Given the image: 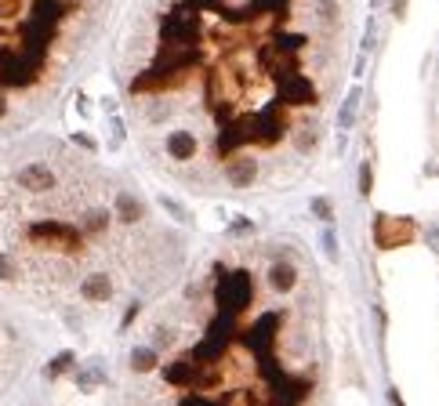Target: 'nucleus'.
Instances as JSON below:
<instances>
[{
  "mask_svg": "<svg viewBox=\"0 0 439 406\" xmlns=\"http://www.w3.org/2000/svg\"><path fill=\"white\" fill-rule=\"evenodd\" d=\"M250 301H255V279H250V272H243V269L222 272V283H218V312H222L226 320H236Z\"/></svg>",
  "mask_w": 439,
  "mask_h": 406,
  "instance_id": "f257e3e1",
  "label": "nucleus"
},
{
  "mask_svg": "<svg viewBox=\"0 0 439 406\" xmlns=\"http://www.w3.org/2000/svg\"><path fill=\"white\" fill-rule=\"evenodd\" d=\"M200 33V18H196V8L185 0V4H178L167 18H164V44L171 47H193Z\"/></svg>",
  "mask_w": 439,
  "mask_h": 406,
  "instance_id": "f03ea898",
  "label": "nucleus"
},
{
  "mask_svg": "<svg viewBox=\"0 0 439 406\" xmlns=\"http://www.w3.org/2000/svg\"><path fill=\"white\" fill-rule=\"evenodd\" d=\"M374 239H378L382 251H392V247H406V243L414 239V222H411V218L378 214V218H374Z\"/></svg>",
  "mask_w": 439,
  "mask_h": 406,
  "instance_id": "7ed1b4c3",
  "label": "nucleus"
},
{
  "mask_svg": "<svg viewBox=\"0 0 439 406\" xmlns=\"http://www.w3.org/2000/svg\"><path fill=\"white\" fill-rule=\"evenodd\" d=\"M287 131V113L279 102H272L265 113H258L255 120H250V142H262V145H272L279 142V135Z\"/></svg>",
  "mask_w": 439,
  "mask_h": 406,
  "instance_id": "20e7f679",
  "label": "nucleus"
},
{
  "mask_svg": "<svg viewBox=\"0 0 439 406\" xmlns=\"http://www.w3.org/2000/svg\"><path fill=\"white\" fill-rule=\"evenodd\" d=\"M279 102L284 106H312L316 102V84L301 73H287L279 77Z\"/></svg>",
  "mask_w": 439,
  "mask_h": 406,
  "instance_id": "39448f33",
  "label": "nucleus"
},
{
  "mask_svg": "<svg viewBox=\"0 0 439 406\" xmlns=\"http://www.w3.org/2000/svg\"><path fill=\"white\" fill-rule=\"evenodd\" d=\"M15 181H18V189H26V193H51L58 178H55V171L48 164H26V167H18Z\"/></svg>",
  "mask_w": 439,
  "mask_h": 406,
  "instance_id": "423d86ee",
  "label": "nucleus"
},
{
  "mask_svg": "<svg viewBox=\"0 0 439 406\" xmlns=\"http://www.w3.org/2000/svg\"><path fill=\"white\" fill-rule=\"evenodd\" d=\"M305 395H309V381H298V378H287V373H279V378L272 381L269 406H298Z\"/></svg>",
  "mask_w": 439,
  "mask_h": 406,
  "instance_id": "0eeeda50",
  "label": "nucleus"
},
{
  "mask_svg": "<svg viewBox=\"0 0 439 406\" xmlns=\"http://www.w3.org/2000/svg\"><path fill=\"white\" fill-rule=\"evenodd\" d=\"M226 178H229L233 189H247V185L258 178V160L255 156H233L226 164Z\"/></svg>",
  "mask_w": 439,
  "mask_h": 406,
  "instance_id": "6e6552de",
  "label": "nucleus"
},
{
  "mask_svg": "<svg viewBox=\"0 0 439 406\" xmlns=\"http://www.w3.org/2000/svg\"><path fill=\"white\" fill-rule=\"evenodd\" d=\"M171 84H178V77L160 73V69H149V73L131 80V95H156V91H167Z\"/></svg>",
  "mask_w": 439,
  "mask_h": 406,
  "instance_id": "1a4fd4ad",
  "label": "nucleus"
},
{
  "mask_svg": "<svg viewBox=\"0 0 439 406\" xmlns=\"http://www.w3.org/2000/svg\"><path fill=\"white\" fill-rule=\"evenodd\" d=\"M80 298H84V301H95V305L109 301V298H113V279H109L106 272H91L84 283H80Z\"/></svg>",
  "mask_w": 439,
  "mask_h": 406,
  "instance_id": "9d476101",
  "label": "nucleus"
},
{
  "mask_svg": "<svg viewBox=\"0 0 439 406\" xmlns=\"http://www.w3.org/2000/svg\"><path fill=\"white\" fill-rule=\"evenodd\" d=\"M269 287L276 294H291L298 287V269L291 261H272L269 265Z\"/></svg>",
  "mask_w": 439,
  "mask_h": 406,
  "instance_id": "9b49d317",
  "label": "nucleus"
},
{
  "mask_svg": "<svg viewBox=\"0 0 439 406\" xmlns=\"http://www.w3.org/2000/svg\"><path fill=\"white\" fill-rule=\"evenodd\" d=\"M196 149H200V142H196L193 131H171L167 135V156L171 160H193Z\"/></svg>",
  "mask_w": 439,
  "mask_h": 406,
  "instance_id": "f8f14e48",
  "label": "nucleus"
},
{
  "mask_svg": "<svg viewBox=\"0 0 439 406\" xmlns=\"http://www.w3.org/2000/svg\"><path fill=\"white\" fill-rule=\"evenodd\" d=\"M196 370H200V366H196L193 359H178V363H171V366L164 370V381L174 385V388H193Z\"/></svg>",
  "mask_w": 439,
  "mask_h": 406,
  "instance_id": "ddd939ff",
  "label": "nucleus"
},
{
  "mask_svg": "<svg viewBox=\"0 0 439 406\" xmlns=\"http://www.w3.org/2000/svg\"><path fill=\"white\" fill-rule=\"evenodd\" d=\"M360 98H363V87H352L349 95H345L341 109H338V128L341 131H349L352 123H356V113H360Z\"/></svg>",
  "mask_w": 439,
  "mask_h": 406,
  "instance_id": "4468645a",
  "label": "nucleus"
},
{
  "mask_svg": "<svg viewBox=\"0 0 439 406\" xmlns=\"http://www.w3.org/2000/svg\"><path fill=\"white\" fill-rule=\"evenodd\" d=\"M116 214H120L123 225H135L138 218H142V200L131 196V193H120V196H116Z\"/></svg>",
  "mask_w": 439,
  "mask_h": 406,
  "instance_id": "2eb2a0df",
  "label": "nucleus"
},
{
  "mask_svg": "<svg viewBox=\"0 0 439 406\" xmlns=\"http://www.w3.org/2000/svg\"><path fill=\"white\" fill-rule=\"evenodd\" d=\"M156 366H160V352H156V349L138 345V349L131 352V370H135V373H152Z\"/></svg>",
  "mask_w": 439,
  "mask_h": 406,
  "instance_id": "dca6fc26",
  "label": "nucleus"
},
{
  "mask_svg": "<svg viewBox=\"0 0 439 406\" xmlns=\"http://www.w3.org/2000/svg\"><path fill=\"white\" fill-rule=\"evenodd\" d=\"M102 381H106L102 363H91L87 370H77V388H80V392H95Z\"/></svg>",
  "mask_w": 439,
  "mask_h": 406,
  "instance_id": "f3484780",
  "label": "nucleus"
},
{
  "mask_svg": "<svg viewBox=\"0 0 439 406\" xmlns=\"http://www.w3.org/2000/svg\"><path fill=\"white\" fill-rule=\"evenodd\" d=\"M73 363H77V356H73V352H58V356L48 363V370H44V373H48V378H62V373H66Z\"/></svg>",
  "mask_w": 439,
  "mask_h": 406,
  "instance_id": "a211bd4d",
  "label": "nucleus"
},
{
  "mask_svg": "<svg viewBox=\"0 0 439 406\" xmlns=\"http://www.w3.org/2000/svg\"><path fill=\"white\" fill-rule=\"evenodd\" d=\"M160 207L174 218V222H182V225H189V210H185L178 200H171V196H160Z\"/></svg>",
  "mask_w": 439,
  "mask_h": 406,
  "instance_id": "6ab92c4d",
  "label": "nucleus"
},
{
  "mask_svg": "<svg viewBox=\"0 0 439 406\" xmlns=\"http://www.w3.org/2000/svg\"><path fill=\"white\" fill-rule=\"evenodd\" d=\"M370 189H374V167L363 160L360 164V196H370Z\"/></svg>",
  "mask_w": 439,
  "mask_h": 406,
  "instance_id": "aec40b11",
  "label": "nucleus"
},
{
  "mask_svg": "<svg viewBox=\"0 0 439 406\" xmlns=\"http://www.w3.org/2000/svg\"><path fill=\"white\" fill-rule=\"evenodd\" d=\"M109 135H113V138H109V145H113V149H120V145H123V120H120L116 113L109 116Z\"/></svg>",
  "mask_w": 439,
  "mask_h": 406,
  "instance_id": "412c9836",
  "label": "nucleus"
},
{
  "mask_svg": "<svg viewBox=\"0 0 439 406\" xmlns=\"http://www.w3.org/2000/svg\"><path fill=\"white\" fill-rule=\"evenodd\" d=\"M323 254L330 258V261H338V236H334V229H323Z\"/></svg>",
  "mask_w": 439,
  "mask_h": 406,
  "instance_id": "4be33fe9",
  "label": "nucleus"
},
{
  "mask_svg": "<svg viewBox=\"0 0 439 406\" xmlns=\"http://www.w3.org/2000/svg\"><path fill=\"white\" fill-rule=\"evenodd\" d=\"M106 222H109V214H106V210H95V214H87V225H84V229H87V232H102Z\"/></svg>",
  "mask_w": 439,
  "mask_h": 406,
  "instance_id": "5701e85b",
  "label": "nucleus"
},
{
  "mask_svg": "<svg viewBox=\"0 0 439 406\" xmlns=\"http://www.w3.org/2000/svg\"><path fill=\"white\" fill-rule=\"evenodd\" d=\"M312 214H316V218H323V222H330V218H334V210H330V200H327V196H316V200H312Z\"/></svg>",
  "mask_w": 439,
  "mask_h": 406,
  "instance_id": "b1692460",
  "label": "nucleus"
},
{
  "mask_svg": "<svg viewBox=\"0 0 439 406\" xmlns=\"http://www.w3.org/2000/svg\"><path fill=\"white\" fill-rule=\"evenodd\" d=\"M152 341H156V345H164V349H167L171 341H174V330H171V327H156V330H152Z\"/></svg>",
  "mask_w": 439,
  "mask_h": 406,
  "instance_id": "393cba45",
  "label": "nucleus"
},
{
  "mask_svg": "<svg viewBox=\"0 0 439 406\" xmlns=\"http://www.w3.org/2000/svg\"><path fill=\"white\" fill-rule=\"evenodd\" d=\"M178 406H222V402H214V399H204V395H196V392H193V395H185V399H182Z\"/></svg>",
  "mask_w": 439,
  "mask_h": 406,
  "instance_id": "a878e982",
  "label": "nucleus"
},
{
  "mask_svg": "<svg viewBox=\"0 0 439 406\" xmlns=\"http://www.w3.org/2000/svg\"><path fill=\"white\" fill-rule=\"evenodd\" d=\"M233 232L240 236V232H255V222H247V218H236L233 222Z\"/></svg>",
  "mask_w": 439,
  "mask_h": 406,
  "instance_id": "bb28decb",
  "label": "nucleus"
},
{
  "mask_svg": "<svg viewBox=\"0 0 439 406\" xmlns=\"http://www.w3.org/2000/svg\"><path fill=\"white\" fill-rule=\"evenodd\" d=\"M312 145H316V135H312V131H301V135H298V149H312Z\"/></svg>",
  "mask_w": 439,
  "mask_h": 406,
  "instance_id": "cd10ccee",
  "label": "nucleus"
},
{
  "mask_svg": "<svg viewBox=\"0 0 439 406\" xmlns=\"http://www.w3.org/2000/svg\"><path fill=\"white\" fill-rule=\"evenodd\" d=\"M73 142H77L80 149H95V138H91V135H73Z\"/></svg>",
  "mask_w": 439,
  "mask_h": 406,
  "instance_id": "c85d7f7f",
  "label": "nucleus"
},
{
  "mask_svg": "<svg viewBox=\"0 0 439 406\" xmlns=\"http://www.w3.org/2000/svg\"><path fill=\"white\" fill-rule=\"evenodd\" d=\"M406 4H411V0H392V15L403 18V15H406Z\"/></svg>",
  "mask_w": 439,
  "mask_h": 406,
  "instance_id": "c756f323",
  "label": "nucleus"
},
{
  "mask_svg": "<svg viewBox=\"0 0 439 406\" xmlns=\"http://www.w3.org/2000/svg\"><path fill=\"white\" fill-rule=\"evenodd\" d=\"M193 8H222V0H189Z\"/></svg>",
  "mask_w": 439,
  "mask_h": 406,
  "instance_id": "7c9ffc66",
  "label": "nucleus"
},
{
  "mask_svg": "<svg viewBox=\"0 0 439 406\" xmlns=\"http://www.w3.org/2000/svg\"><path fill=\"white\" fill-rule=\"evenodd\" d=\"M135 316H138V301L128 308V316H123V327H131V323H135Z\"/></svg>",
  "mask_w": 439,
  "mask_h": 406,
  "instance_id": "2f4dec72",
  "label": "nucleus"
},
{
  "mask_svg": "<svg viewBox=\"0 0 439 406\" xmlns=\"http://www.w3.org/2000/svg\"><path fill=\"white\" fill-rule=\"evenodd\" d=\"M389 406H403V395H399V392H396V388H392V392H389Z\"/></svg>",
  "mask_w": 439,
  "mask_h": 406,
  "instance_id": "473e14b6",
  "label": "nucleus"
},
{
  "mask_svg": "<svg viewBox=\"0 0 439 406\" xmlns=\"http://www.w3.org/2000/svg\"><path fill=\"white\" fill-rule=\"evenodd\" d=\"M4 116H8V95L0 91V120H4Z\"/></svg>",
  "mask_w": 439,
  "mask_h": 406,
  "instance_id": "72a5a7b5",
  "label": "nucleus"
},
{
  "mask_svg": "<svg viewBox=\"0 0 439 406\" xmlns=\"http://www.w3.org/2000/svg\"><path fill=\"white\" fill-rule=\"evenodd\" d=\"M428 243H432L435 251H439V229H432V232H428Z\"/></svg>",
  "mask_w": 439,
  "mask_h": 406,
  "instance_id": "f704fd0d",
  "label": "nucleus"
},
{
  "mask_svg": "<svg viewBox=\"0 0 439 406\" xmlns=\"http://www.w3.org/2000/svg\"><path fill=\"white\" fill-rule=\"evenodd\" d=\"M378 4H382V0H370V8H378Z\"/></svg>",
  "mask_w": 439,
  "mask_h": 406,
  "instance_id": "c9c22d12",
  "label": "nucleus"
}]
</instances>
